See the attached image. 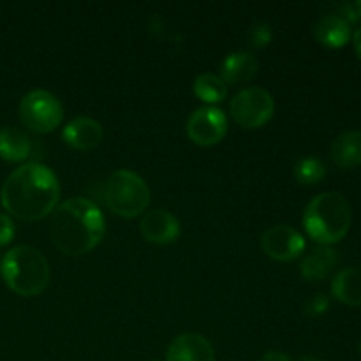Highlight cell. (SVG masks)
Returning a JSON list of instances; mask_svg holds the SVG:
<instances>
[{"label":"cell","instance_id":"obj_16","mask_svg":"<svg viewBox=\"0 0 361 361\" xmlns=\"http://www.w3.org/2000/svg\"><path fill=\"white\" fill-rule=\"evenodd\" d=\"M331 296L349 307H361V268H344L331 282Z\"/></svg>","mask_w":361,"mask_h":361},{"label":"cell","instance_id":"obj_19","mask_svg":"<svg viewBox=\"0 0 361 361\" xmlns=\"http://www.w3.org/2000/svg\"><path fill=\"white\" fill-rule=\"evenodd\" d=\"M194 94L200 101L219 104L228 97V85L214 73H203L194 80Z\"/></svg>","mask_w":361,"mask_h":361},{"label":"cell","instance_id":"obj_15","mask_svg":"<svg viewBox=\"0 0 361 361\" xmlns=\"http://www.w3.org/2000/svg\"><path fill=\"white\" fill-rule=\"evenodd\" d=\"M338 263V252L331 247H319L312 250L300 264V274L305 281L317 282L328 279Z\"/></svg>","mask_w":361,"mask_h":361},{"label":"cell","instance_id":"obj_20","mask_svg":"<svg viewBox=\"0 0 361 361\" xmlns=\"http://www.w3.org/2000/svg\"><path fill=\"white\" fill-rule=\"evenodd\" d=\"M293 173H295L296 182L302 185H316L326 176V166L321 159L305 157L296 162Z\"/></svg>","mask_w":361,"mask_h":361},{"label":"cell","instance_id":"obj_21","mask_svg":"<svg viewBox=\"0 0 361 361\" xmlns=\"http://www.w3.org/2000/svg\"><path fill=\"white\" fill-rule=\"evenodd\" d=\"M271 39H274V32H271L270 25L264 23V21L256 23L252 28H250L249 42L250 46H254V48L257 49L267 48V46L271 42Z\"/></svg>","mask_w":361,"mask_h":361},{"label":"cell","instance_id":"obj_24","mask_svg":"<svg viewBox=\"0 0 361 361\" xmlns=\"http://www.w3.org/2000/svg\"><path fill=\"white\" fill-rule=\"evenodd\" d=\"M261 361H293L291 358L284 355V353H279V351H270L261 358Z\"/></svg>","mask_w":361,"mask_h":361},{"label":"cell","instance_id":"obj_29","mask_svg":"<svg viewBox=\"0 0 361 361\" xmlns=\"http://www.w3.org/2000/svg\"><path fill=\"white\" fill-rule=\"evenodd\" d=\"M154 361H161V360H154Z\"/></svg>","mask_w":361,"mask_h":361},{"label":"cell","instance_id":"obj_11","mask_svg":"<svg viewBox=\"0 0 361 361\" xmlns=\"http://www.w3.org/2000/svg\"><path fill=\"white\" fill-rule=\"evenodd\" d=\"M62 137L66 145H69L74 150L90 152L101 145L102 137H104V129L95 118L78 116L63 127Z\"/></svg>","mask_w":361,"mask_h":361},{"label":"cell","instance_id":"obj_9","mask_svg":"<svg viewBox=\"0 0 361 361\" xmlns=\"http://www.w3.org/2000/svg\"><path fill=\"white\" fill-rule=\"evenodd\" d=\"M261 249L271 259L288 263V261L296 259V257H300V254H303L305 238L296 229H293L291 226L277 224L271 226L270 229L263 233Z\"/></svg>","mask_w":361,"mask_h":361},{"label":"cell","instance_id":"obj_2","mask_svg":"<svg viewBox=\"0 0 361 361\" xmlns=\"http://www.w3.org/2000/svg\"><path fill=\"white\" fill-rule=\"evenodd\" d=\"M104 233V215L87 197H71L49 215L51 242L66 256H85L102 242Z\"/></svg>","mask_w":361,"mask_h":361},{"label":"cell","instance_id":"obj_1","mask_svg":"<svg viewBox=\"0 0 361 361\" xmlns=\"http://www.w3.org/2000/svg\"><path fill=\"white\" fill-rule=\"evenodd\" d=\"M60 183L55 173L41 162H25L14 169L0 190L6 212L25 222H37L59 207Z\"/></svg>","mask_w":361,"mask_h":361},{"label":"cell","instance_id":"obj_8","mask_svg":"<svg viewBox=\"0 0 361 361\" xmlns=\"http://www.w3.org/2000/svg\"><path fill=\"white\" fill-rule=\"evenodd\" d=\"M228 134V118L224 111L212 106L196 109L187 120V136L197 147H214Z\"/></svg>","mask_w":361,"mask_h":361},{"label":"cell","instance_id":"obj_13","mask_svg":"<svg viewBox=\"0 0 361 361\" xmlns=\"http://www.w3.org/2000/svg\"><path fill=\"white\" fill-rule=\"evenodd\" d=\"M259 63L249 51H233L222 60L221 80L226 85H245L257 74Z\"/></svg>","mask_w":361,"mask_h":361},{"label":"cell","instance_id":"obj_26","mask_svg":"<svg viewBox=\"0 0 361 361\" xmlns=\"http://www.w3.org/2000/svg\"><path fill=\"white\" fill-rule=\"evenodd\" d=\"M355 9H356V16H358V21L361 20V0L360 2H355Z\"/></svg>","mask_w":361,"mask_h":361},{"label":"cell","instance_id":"obj_28","mask_svg":"<svg viewBox=\"0 0 361 361\" xmlns=\"http://www.w3.org/2000/svg\"><path fill=\"white\" fill-rule=\"evenodd\" d=\"M360 355H361V342H360Z\"/></svg>","mask_w":361,"mask_h":361},{"label":"cell","instance_id":"obj_27","mask_svg":"<svg viewBox=\"0 0 361 361\" xmlns=\"http://www.w3.org/2000/svg\"><path fill=\"white\" fill-rule=\"evenodd\" d=\"M303 361H319V360H314V358H307V360H303Z\"/></svg>","mask_w":361,"mask_h":361},{"label":"cell","instance_id":"obj_25","mask_svg":"<svg viewBox=\"0 0 361 361\" xmlns=\"http://www.w3.org/2000/svg\"><path fill=\"white\" fill-rule=\"evenodd\" d=\"M353 42H355V49H356V53H358V56L361 59V27L355 32V35H353Z\"/></svg>","mask_w":361,"mask_h":361},{"label":"cell","instance_id":"obj_17","mask_svg":"<svg viewBox=\"0 0 361 361\" xmlns=\"http://www.w3.org/2000/svg\"><path fill=\"white\" fill-rule=\"evenodd\" d=\"M331 159L342 169L361 166V130H348L335 137L331 145Z\"/></svg>","mask_w":361,"mask_h":361},{"label":"cell","instance_id":"obj_23","mask_svg":"<svg viewBox=\"0 0 361 361\" xmlns=\"http://www.w3.org/2000/svg\"><path fill=\"white\" fill-rule=\"evenodd\" d=\"M16 235V226L7 214H0V245H7Z\"/></svg>","mask_w":361,"mask_h":361},{"label":"cell","instance_id":"obj_4","mask_svg":"<svg viewBox=\"0 0 361 361\" xmlns=\"http://www.w3.org/2000/svg\"><path fill=\"white\" fill-rule=\"evenodd\" d=\"M0 274L7 288L25 298L41 295L51 279L48 259L32 245L13 247L0 263Z\"/></svg>","mask_w":361,"mask_h":361},{"label":"cell","instance_id":"obj_10","mask_svg":"<svg viewBox=\"0 0 361 361\" xmlns=\"http://www.w3.org/2000/svg\"><path fill=\"white\" fill-rule=\"evenodd\" d=\"M180 222L171 212L168 210H152L145 214L140 222V233L148 243L155 245H169L176 242L180 236Z\"/></svg>","mask_w":361,"mask_h":361},{"label":"cell","instance_id":"obj_3","mask_svg":"<svg viewBox=\"0 0 361 361\" xmlns=\"http://www.w3.org/2000/svg\"><path fill=\"white\" fill-rule=\"evenodd\" d=\"M353 222L351 204L342 194H317L303 212V228L314 242L328 247L348 235Z\"/></svg>","mask_w":361,"mask_h":361},{"label":"cell","instance_id":"obj_7","mask_svg":"<svg viewBox=\"0 0 361 361\" xmlns=\"http://www.w3.org/2000/svg\"><path fill=\"white\" fill-rule=\"evenodd\" d=\"M233 120L243 129H259L267 126L275 113V101L270 92L250 87L238 92L229 104Z\"/></svg>","mask_w":361,"mask_h":361},{"label":"cell","instance_id":"obj_22","mask_svg":"<svg viewBox=\"0 0 361 361\" xmlns=\"http://www.w3.org/2000/svg\"><path fill=\"white\" fill-rule=\"evenodd\" d=\"M330 309V298L324 293H316L303 303V312L309 317H319Z\"/></svg>","mask_w":361,"mask_h":361},{"label":"cell","instance_id":"obj_18","mask_svg":"<svg viewBox=\"0 0 361 361\" xmlns=\"http://www.w3.org/2000/svg\"><path fill=\"white\" fill-rule=\"evenodd\" d=\"M32 152L30 137L16 127H0V157L7 162H23Z\"/></svg>","mask_w":361,"mask_h":361},{"label":"cell","instance_id":"obj_14","mask_svg":"<svg viewBox=\"0 0 361 361\" xmlns=\"http://www.w3.org/2000/svg\"><path fill=\"white\" fill-rule=\"evenodd\" d=\"M314 37L326 48H342L351 39V25L338 14H326L314 25Z\"/></svg>","mask_w":361,"mask_h":361},{"label":"cell","instance_id":"obj_12","mask_svg":"<svg viewBox=\"0 0 361 361\" xmlns=\"http://www.w3.org/2000/svg\"><path fill=\"white\" fill-rule=\"evenodd\" d=\"M166 361H215V353L208 338L200 334H182L171 341Z\"/></svg>","mask_w":361,"mask_h":361},{"label":"cell","instance_id":"obj_5","mask_svg":"<svg viewBox=\"0 0 361 361\" xmlns=\"http://www.w3.org/2000/svg\"><path fill=\"white\" fill-rule=\"evenodd\" d=\"M106 204L122 219H134L147 212L150 189L133 169H116L106 182Z\"/></svg>","mask_w":361,"mask_h":361},{"label":"cell","instance_id":"obj_6","mask_svg":"<svg viewBox=\"0 0 361 361\" xmlns=\"http://www.w3.org/2000/svg\"><path fill=\"white\" fill-rule=\"evenodd\" d=\"M20 120L27 129L39 134L53 133L63 120V106L56 95L48 90H32L18 106Z\"/></svg>","mask_w":361,"mask_h":361}]
</instances>
